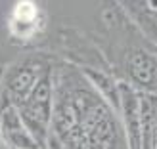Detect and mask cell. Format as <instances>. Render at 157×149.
I'll list each match as a JSON object with an SVG mask.
<instances>
[{
  "mask_svg": "<svg viewBox=\"0 0 157 149\" xmlns=\"http://www.w3.org/2000/svg\"><path fill=\"white\" fill-rule=\"evenodd\" d=\"M153 71H155V69H153V63H151V59L147 58L146 54L140 52L138 56H136V61L132 59V73L136 75L138 80H144V82L151 80Z\"/></svg>",
  "mask_w": 157,
  "mask_h": 149,
  "instance_id": "cell-1",
  "label": "cell"
},
{
  "mask_svg": "<svg viewBox=\"0 0 157 149\" xmlns=\"http://www.w3.org/2000/svg\"><path fill=\"white\" fill-rule=\"evenodd\" d=\"M33 82H35V78H33V75H31V73H21V76L13 82V90L23 96V94L29 92V88L33 86Z\"/></svg>",
  "mask_w": 157,
  "mask_h": 149,
  "instance_id": "cell-2",
  "label": "cell"
}]
</instances>
